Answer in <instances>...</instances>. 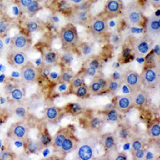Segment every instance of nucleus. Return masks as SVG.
<instances>
[{
  "label": "nucleus",
  "instance_id": "b1692460",
  "mask_svg": "<svg viewBox=\"0 0 160 160\" xmlns=\"http://www.w3.org/2000/svg\"><path fill=\"white\" fill-rule=\"evenodd\" d=\"M25 95L26 92L24 88L18 87V86H17L16 88L9 94L11 100L15 101V102H21V101H22L25 98Z\"/></svg>",
  "mask_w": 160,
  "mask_h": 160
},
{
  "label": "nucleus",
  "instance_id": "39448f33",
  "mask_svg": "<svg viewBox=\"0 0 160 160\" xmlns=\"http://www.w3.org/2000/svg\"><path fill=\"white\" fill-rule=\"evenodd\" d=\"M29 128L24 122H17L11 126L8 131V137L14 140L24 142L28 138Z\"/></svg>",
  "mask_w": 160,
  "mask_h": 160
},
{
  "label": "nucleus",
  "instance_id": "09e8293b",
  "mask_svg": "<svg viewBox=\"0 0 160 160\" xmlns=\"http://www.w3.org/2000/svg\"><path fill=\"white\" fill-rule=\"evenodd\" d=\"M17 87L16 84L15 82H7L4 86V90H5V93L7 95H9L10 93L13 91V90L15 89V88Z\"/></svg>",
  "mask_w": 160,
  "mask_h": 160
},
{
  "label": "nucleus",
  "instance_id": "1a4fd4ad",
  "mask_svg": "<svg viewBox=\"0 0 160 160\" xmlns=\"http://www.w3.org/2000/svg\"><path fill=\"white\" fill-rule=\"evenodd\" d=\"M20 76L22 82L25 83H33L38 78V71L35 66L28 61L21 68Z\"/></svg>",
  "mask_w": 160,
  "mask_h": 160
},
{
  "label": "nucleus",
  "instance_id": "37998d69",
  "mask_svg": "<svg viewBox=\"0 0 160 160\" xmlns=\"http://www.w3.org/2000/svg\"><path fill=\"white\" fill-rule=\"evenodd\" d=\"M147 150L145 148H142L141 149L138 150L136 151H134L132 152V155H133V158L135 160L137 159H144L146 155V152H147Z\"/></svg>",
  "mask_w": 160,
  "mask_h": 160
},
{
  "label": "nucleus",
  "instance_id": "a18cd8bd",
  "mask_svg": "<svg viewBox=\"0 0 160 160\" xmlns=\"http://www.w3.org/2000/svg\"><path fill=\"white\" fill-rule=\"evenodd\" d=\"M34 0H18V8H19L20 11L24 12L25 10L31 5V3Z\"/></svg>",
  "mask_w": 160,
  "mask_h": 160
},
{
  "label": "nucleus",
  "instance_id": "9b49d317",
  "mask_svg": "<svg viewBox=\"0 0 160 160\" xmlns=\"http://www.w3.org/2000/svg\"><path fill=\"white\" fill-rule=\"evenodd\" d=\"M123 4L122 0H108L104 8L103 15L106 18H114L122 12Z\"/></svg>",
  "mask_w": 160,
  "mask_h": 160
},
{
  "label": "nucleus",
  "instance_id": "0eeeda50",
  "mask_svg": "<svg viewBox=\"0 0 160 160\" xmlns=\"http://www.w3.org/2000/svg\"><path fill=\"white\" fill-rule=\"evenodd\" d=\"M145 36L154 41L160 34V18L157 15H153L145 22Z\"/></svg>",
  "mask_w": 160,
  "mask_h": 160
},
{
  "label": "nucleus",
  "instance_id": "f3484780",
  "mask_svg": "<svg viewBox=\"0 0 160 160\" xmlns=\"http://www.w3.org/2000/svg\"><path fill=\"white\" fill-rule=\"evenodd\" d=\"M73 134L72 128L70 127L68 128H64L62 129H60L58 132L56 133V135H55L54 138L52 139V144L54 147V150L55 151H59V148L63 142L64 140L68 138L69 135Z\"/></svg>",
  "mask_w": 160,
  "mask_h": 160
},
{
  "label": "nucleus",
  "instance_id": "3c124183",
  "mask_svg": "<svg viewBox=\"0 0 160 160\" xmlns=\"http://www.w3.org/2000/svg\"><path fill=\"white\" fill-rule=\"evenodd\" d=\"M62 61H63V62H65L67 65H68V64H69L70 62L72 61V56H71L70 54H66L65 55H63V57H62Z\"/></svg>",
  "mask_w": 160,
  "mask_h": 160
},
{
  "label": "nucleus",
  "instance_id": "412c9836",
  "mask_svg": "<svg viewBox=\"0 0 160 160\" xmlns=\"http://www.w3.org/2000/svg\"><path fill=\"white\" fill-rule=\"evenodd\" d=\"M102 145L106 151H111L116 148V137L115 133L106 134L102 139Z\"/></svg>",
  "mask_w": 160,
  "mask_h": 160
},
{
  "label": "nucleus",
  "instance_id": "f257e3e1",
  "mask_svg": "<svg viewBox=\"0 0 160 160\" xmlns=\"http://www.w3.org/2000/svg\"><path fill=\"white\" fill-rule=\"evenodd\" d=\"M98 143V138L94 135L79 140L76 148L77 158L80 160H91L94 158L95 150Z\"/></svg>",
  "mask_w": 160,
  "mask_h": 160
},
{
  "label": "nucleus",
  "instance_id": "393cba45",
  "mask_svg": "<svg viewBox=\"0 0 160 160\" xmlns=\"http://www.w3.org/2000/svg\"><path fill=\"white\" fill-rule=\"evenodd\" d=\"M38 141L42 148H48V146L52 143V138H51V135L49 134L48 130H44L41 132Z\"/></svg>",
  "mask_w": 160,
  "mask_h": 160
},
{
  "label": "nucleus",
  "instance_id": "aec40b11",
  "mask_svg": "<svg viewBox=\"0 0 160 160\" xmlns=\"http://www.w3.org/2000/svg\"><path fill=\"white\" fill-rule=\"evenodd\" d=\"M58 53L52 50H49L47 52H45L42 55V62L44 66H48L51 67L54 66L58 62Z\"/></svg>",
  "mask_w": 160,
  "mask_h": 160
},
{
  "label": "nucleus",
  "instance_id": "ea45409f",
  "mask_svg": "<svg viewBox=\"0 0 160 160\" xmlns=\"http://www.w3.org/2000/svg\"><path fill=\"white\" fill-rule=\"evenodd\" d=\"M82 106L78 102H72L67 107V111L71 113V115H78L80 112H82Z\"/></svg>",
  "mask_w": 160,
  "mask_h": 160
},
{
  "label": "nucleus",
  "instance_id": "dca6fc26",
  "mask_svg": "<svg viewBox=\"0 0 160 160\" xmlns=\"http://www.w3.org/2000/svg\"><path fill=\"white\" fill-rule=\"evenodd\" d=\"M131 98H132L134 107L143 108L148 104V99H149V95L144 90H142L140 88V89L137 90L134 92H131Z\"/></svg>",
  "mask_w": 160,
  "mask_h": 160
},
{
  "label": "nucleus",
  "instance_id": "7ed1b4c3",
  "mask_svg": "<svg viewBox=\"0 0 160 160\" xmlns=\"http://www.w3.org/2000/svg\"><path fill=\"white\" fill-rule=\"evenodd\" d=\"M123 17L127 23L130 26H141L144 22L142 11L139 5L131 2L123 8Z\"/></svg>",
  "mask_w": 160,
  "mask_h": 160
},
{
  "label": "nucleus",
  "instance_id": "4d7b16f0",
  "mask_svg": "<svg viewBox=\"0 0 160 160\" xmlns=\"http://www.w3.org/2000/svg\"><path fill=\"white\" fill-rule=\"evenodd\" d=\"M4 41L3 39H2V38H0V54L2 52V51H3L4 49Z\"/></svg>",
  "mask_w": 160,
  "mask_h": 160
},
{
  "label": "nucleus",
  "instance_id": "2eb2a0df",
  "mask_svg": "<svg viewBox=\"0 0 160 160\" xmlns=\"http://www.w3.org/2000/svg\"><path fill=\"white\" fill-rule=\"evenodd\" d=\"M134 107L131 95H118L115 98V108L120 112H127Z\"/></svg>",
  "mask_w": 160,
  "mask_h": 160
},
{
  "label": "nucleus",
  "instance_id": "49530a36",
  "mask_svg": "<svg viewBox=\"0 0 160 160\" xmlns=\"http://www.w3.org/2000/svg\"><path fill=\"white\" fill-rule=\"evenodd\" d=\"M95 78H96V80L99 83L100 87L102 88V91H105V90L108 89V79H106L102 76H96Z\"/></svg>",
  "mask_w": 160,
  "mask_h": 160
},
{
  "label": "nucleus",
  "instance_id": "c9c22d12",
  "mask_svg": "<svg viewBox=\"0 0 160 160\" xmlns=\"http://www.w3.org/2000/svg\"><path fill=\"white\" fill-rule=\"evenodd\" d=\"M79 51L83 56H89L94 51V47L92 44L89 43V42H83L80 45Z\"/></svg>",
  "mask_w": 160,
  "mask_h": 160
},
{
  "label": "nucleus",
  "instance_id": "473e14b6",
  "mask_svg": "<svg viewBox=\"0 0 160 160\" xmlns=\"http://www.w3.org/2000/svg\"><path fill=\"white\" fill-rule=\"evenodd\" d=\"M89 125L91 129H92L93 131H98L102 128V125H103V120L98 116L93 117L90 120Z\"/></svg>",
  "mask_w": 160,
  "mask_h": 160
},
{
  "label": "nucleus",
  "instance_id": "f03ea898",
  "mask_svg": "<svg viewBox=\"0 0 160 160\" xmlns=\"http://www.w3.org/2000/svg\"><path fill=\"white\" fill-rule=\"evenodd\" d=\"M58 37L65 49H73L78 46L79 37L75 24L68 23L60 30Z\"/></svg>",
  "mask_w": 160,
  "mask_h": 160
},
{
  "label": "nucleus",
  "instance_id": "e433bc0d",
  "mask_svg": "<svg viewBox=\"0 0 160 160\" xmlns=\"http://www.w3.org/2000/svg\"><path fill=\"white\" fill-rule=\"evenodd\" d=\"M102 66V61L98 57H94V58H91L88 62L87 64V68H91V69H94L95 71H98L101 68Z\"/></svg>",
  "mask_w": 160,
  "mask_h": 160
},
{
  "label": "nucleus",
  "instance_id": "58836bf2",
  "mask_svg": "<svg viewBox=\"0 0 160 160\" xmlns=\"http://www.w3.org/2000/svg\"><path fill=\"white\" fill-rule=\"evenodd\" d=\"M120 86H121V81L110 78V79H108V89L107 90L111 93H115L119 89Z\"/></svg>",
  "mask_w": 160,
  "mask_h": 160
},
{
  "label": "nucleus",
  "instance_id": "423d86ee",
  "mask_svg": "<svg viewBox=\"0 0 160 160\" xmlns=\"http://www.w3.org/2000/svg\"><path fill=\"white\" fill-rule=\"evenodd\" d=\"M152 42L153 41L146 36L135 38L132 41L133 52L137 57L146 56L152 49Z\"/></svg>",
  "mask_w": 160,
  "mask_h": 160
},
{
  "label": "nucleus",
  "instance_id": "72a5a7b5",
  "mask_svg": "<svg viewBox=\"0 0 160 160\" xmlns=\"http://www.w3.org/2000/svg\"><path fill=\"white\" fill-rule=\"evenodd\" d=\"M11 27V22L8 18L4 17H0V36L5 35L9 31Z\"/></svg>",
  "mask_w": 160,
  "mask_h": 160
},
{
  "label": "nucleus",
  "instance_id": "79ce46f5",
  "mask_svg": "<svg viewBox=\"0 0 160 160\" xmlns=\"http://www.w3.org/2000/svg\"><path fill=\"white\" fill-rule=\"evenodd\" d=\"M89 91L92 94H95V95L98 94V93L102 91V88L100 87L99 83H98V82L96 80V78H94V80L91 82V85L89 86Z\"/></svg>",
  "mask_w": 160,
  "mask_h": 160
},
{
  "label": "nucleus",
  "instance_id": "f8f14e48",
  "mask_svg": "<svg viewBox=\"0 0 160 160\" xmlns=\"http://www.w3.org/2000/svg\"><path fill=\"white\" fill-rule=\"evenodd\" d=\"M123 80L126 85L128 86L131 91V93L140 89L142 85L139 74H138L136 71H131V70L124 74Z\"/></svg>",
  "mask_w": 160,
  "mask_h": 160
},
{
  "label": "nucleus",
  "instance_id": "a878e982",
  "mask_svg": "<svg viewBox=\"0 0 160 160\" xmlns=\"http://www.w3.org/2000/svg\"><path fill=\"white\" fill-rule=\"evenodd\" d=\"M105 116L107 120L111 122H118L120 119L119 111L115 108H111V109H108V111H106Z\"/></svg>",
  "mask_w": 160,
  "mask_h": 160
},
{
  "label": "nucleus",
  "instance_id": "6e6d98bb",
  "mask_svg": "<svg viewBox=\"0 0 160 160\" xmlns=\"http://www.w3.org/2000/svg\"><path fill=\"white\" fill-rule=\"evenodd\" d=\"M148 2L154 8H158L160 5V0H148Z\"/></svg>",
  "mask_w": 160,
  "mask_h": 160
},
{
  "label": "nucleus",
  "instance_id": "20e7f679",
  "mask_svg": "<svg viewBox=\"0 0 160 160\" xmlns=\"http://www.w3.org/2000/svg\"><path fill=\"white\" fill-rule=\"evenodd\" d=\"M140 78L146 88H154L159 82V69L156 66H147L141 73Z\"/></svg>",
  "mask_w": 160,
  "mask_h": 160
},
{
  "label": "nucleus",
  "instance_id": "7c9ffc66",
  "mask_svg": "<svg viewBox=\"0 0 160 160\" xmlns=\"http://www.w3.org/2000/svg\"><path fill=\"white\" fill-rule=\"evenodd\" d=\"M89 87H88L87 85L83 84V85L80 86L78 88H77L76 89H75L73 91V93L76 95L77 97L81 98H84L86 97H88V95H89Z\"/></svg>",
  "mask_w": 160,
  "mask_h": 160
},
{
  "label": "nucleus",
  "instance_id": "6ab92c4d",
  "mask_svg": "<svg viewBox=\"0 0 160 160\" xmlns=\"http://www.w3.org/2000/svg\"><path fill=\"white\" fill-rule=\"evenodd\" d=\"M63 115L62 108H57L55 106L48 107L45 111V117L48 122L51 123H56L59 121L61 117Z\"/></svg>",
  "mask_w": 160,
  "mask_h": 160
},
{
  "label": "nucleus",
  "instance_id": "8fccbe9b",
  "mask_svg": "<svg viewBox=\"0 0 160 160\" xmlns=\"http://www.w3.org/2000/svg\"><path fill=\"white\" fill-rule=\"evenodd\" d=\"M50 73H51V67H48V66H44L43 69L42 71V75L45 78H48L49 77Z\"/></svg>",
  "mask_w": 160,
  "mask_h": 160
},
{
  "label": "nucleus",
  "instance_id": "c756f323",
  "mask_svg": "<svg viewBox=\"0 0 160 160\" xmlns=\"http://www.w3.org/2000/svg\"><path fill=\"white\" fill-rule=\"evenodd\" d=\"M56 8L57 11L58 12H61L62 14H68V12H72L71 4L67 0H60L57 4Z\"/></svg>",
  "mask_w": 160,
  "mask_h": 160
},
{
  "label": "nucleus",
  "instance_id": "4be33fe9",
  "mask_svg": "<svg viewBox=\"0 0 160 160\" xmlns=\"http://www.w3.org/2000/svg\"><path fill=\"white\" fill-rule=\"evenodd\" d=\"M24 148L28 154L32 155V154H36L42 148H41L38 141H35V140L28 138L26 141H24Z\"/></svg>",
  "mask_w": 160,
  "mask_h": 160
},
{
  "label": "nucleus",
  "instance_id": "603ef678",
  "mask_svg": "<svg viewBox=\"0 0 160 160\" xmlns=\"http://www.w3.org/2000/svg\"><path fill=\"white\" fill-rule=\"evenodd\" d=\"M144 159H155V155L153 152H151V151H148L147 150V152H146V155Z\"/></svg>",
  "mask_w": 160,
  "mask_h": 160
},
{
  "label": "nucleus",
  "instance_id": "13d9d810",
  "mask_svg": "<svg viewBox=\"0 0 160 160\" xmlns=\"http://www.w3.org/2000/svg\"><path fill=\"white\" fill-rule=\"evenodd\" d=\"M2 122H2V119H0V125H1V124H2Z\"/></svg>",
  "mask_w": 160,
  "mask_h": 160
},
{
  "label": "nucleus",
  "instance_id": "5701e85b",
  "mask_svg": "<svg viewBox=\"0 0 160 160\" xmlns=\"http://www.w3.org/2000/svg\"><path fill=\"white\" fill-rule=\"evenodd\" d=\"M148 134L150 137L154 139H159L160 137V122L159 120H155L150 124L148 128Z\"/></svg>",
  "mask_w": 160,
  "mask_h": 160
},
{
  "label": "nucleus",
  "instance_id": "5fc2aeb1",
  "mask_svg": "<svg viewBox=\"0 0 160 160\" xmlns=\"http://www.w3.org/2000/svg\"><path fill=\"white\" fill-rule=\"evenodd\" d=\"M115 160H126L128 159V156L124 153H118L117 156L115 158Z\"/></svg>",
  "mask_w": 160,
  "mask_h": 160
},
{
  "label": "nucleus",
  "instance_id": "6e6552de",
  "mask_svg": "<svg viewBox=\"0 0 160 160\" xmlns=\"http://www.w3.org/2000/svg\"><path fill=\"white\" fill-rule=\"evenodd\" d=\"M88 25H90V29L93 35L97 36L104 35L108 30V19L104 15H98L91 18Z\"/></svg>",
  "mask_w": 160,
  "mask_h": 160
},
{
  "label": "nucleus",
  "instance_id": "ddd939ff",
  "mask_svg": "<svg viewBox=\"0 0 160 160\" xmlns=\"http://www.w3.org/2000/svg\"><path fill=\"white\" fill-rule=\"evenodd\" d=\"M8 62L13 67L22 68L28 62V55L24 51H11L8 56Z\"/></svg>",
  "mask_w": 160,
  "mask_h": 160
},
{
  "label": "nucleus",
  "instance_id": "2f4dec72",
  "mask_svg": "<svg viewBox=\"0 0 160 160\" xmlns=\"http://www.w3.org/2000/svg\"><path fill=\"white\" fill-rule=\"evenodd\" d=\"M13 113L18 118L24 119L27 117V108L22 104H18L13 108Z\"/></svg>",
  "mask_w": 160,
  "mask_h": 160
},
{
  "label": "nucleus",
  "instance_id": "c03bdc74",
  "mask_svg": "<svg viewBox=\"0 0 160 160\" xmlns=\"http://www.w3.org/2000/svg\"><path fill=\"white\" fill-rule=\"evenodd\" d=\"M91 6V2H90V1H85V2H82L81 4H78V5L75 6V10H76V11H90Z\"/></svg>",
  "mask_w": 160,
  "mask_h": 160
},
{
  "label": "nucleus",
  "instance_id": "a211bd4d",
  "mask_svg": "<svg viewBox=\"0 0 160 160\" xmlns=\"http://www.w3.org/2000/svg\"><path fill=\"white\" fill-rule=\"evenodd\" d=\"M78 142H79L78 138L75 135L71 134L64 140L58 151L62 153V155H68L70 152L76 149Z\"/></svg>",
  "mask_w": 160,
  "mask_h": 160
},
{
  "label": "nucleus",
  "instance_id": "864d4df0",
  "mask_svg": "<svg viewBox=\"0 0 160 160\" xmlns=\"http://www.w3.org/2000/svg\"><path fill=\"white\" fill-rule=\"evenodd\" d=\"M98 71H95L94 69H91V68H87L85 71V74L88 75H90V76H95L96 75V73Z\"/></svg>",
  "mask_w": 160,
  "mask_h": 160
},
{
  "label": "nucleus",
  "instance_id": "cd10ccee",
  "mask_svg": "<svg viewBox=\"0 0 160 160\" xmlns=\"http://www.w3.org/2000/svg\"><path fill=\"white\" fill-rule=\"evenodd\" d=\"M117 135L118 138L121 140H128L129 138L130 135H131V131L130 128L127 125H120L117 129Z\"/></svg>",
  "mask_w": 160,
  "mask_h": 160
},
{
  "label": "nucleus",
  "instance_id": "9d476101",
  "mask_svg": "<svg viewBox=\"0 0 160 160\" xmlns=\"http://www.w3.org/2000/svg\"><path fill=\"white\" fill-rule=\"evenodd\" d=\"M30 48V41L25 33L20 32L14 36L11 40V51H24L25 52Z\"/></svg>",
  "mask_w": 160,
  "mask_h": 160
},
{
  "label": "nucleus",
  "instance_id": "de8ad7c7",
  "mask_svg": "<svg viewBox=\"0 0 160 160\" xmlns=\"http://www.w3.org/2000/svg\"><path fill=\"white\" fill-rule=\"evenodd\" d=\"M12 152L10 150L5 149L0 153V159L6 160V159H10L12 158Z\"/></svg>",
  "mask_w": 160,
  "mask_h": 160
},
{
  "label": "nucleus",
  "instance_id": "4468645a",
  "mask_svg": "<svg viewBox=\"0 0 160 160\" xmlns=\"http://www.w3.org/2000/svg\"><path fill=\"white\" fill-rule=\"evenodd\" d=\"M91 15L90 11H76L74 10V11L71 13L70 19L73 24H78V25L86 26L88 25L91 19Z\"/></svg>",
  "mask_w": 160,
  "mask_h": 160
},
{
  "label": "nucleus",
  "instance_id": "f704fd0d",
  "mask_svg": "<svg viewBox=\"0 0 160 160\" xmlns=\"http://www.w3.org/2000/svg\"><path fill=\"white\" fill-rule=\"evenodd\" d=\"M71 89L72 91H74L75 89H76L77 88L80 87L84 84V77L83 75H76L74 76V78H72L71 82Z\"/></svg>",
  "mask_w": 160,
  "mask_h": 160
},
{
  "label": "nucleus",
  "instance_id": "c85d7f7f",
  "mask_svg": "<svg viewBox=\"0 0 160 160\" xmlns=\"http://www.w3.org/2000/svg\"><path fill=\"white\" fill-rule=\"evenodd\" d=\"M144 146H145V141H144L142 138H141V137H135V138H132L131 142V153L144 148Z\"/></svg>",
  "mask_w": 160,
  "mask_h": 160
},
{
  "label": "nucleus",
  "instance_id": "bb28decb",
  "mask_svg": "<svg viewBox=\"0 0 160 160\" xmlns=\"http://www.w3.org/2000/svg\"><path fill=\"white\" fill-rule=\"evenodd\" d=\"M75 75L73 71L71 69H65L62 71L58 77V80L60 82H63V83H71V80L74 78Z\"/></svg>",
  "mask_w": 160,
  "mask_h": 160
},
{
  "label": "nucleus",
  "instance_id": "4c0bfd02",
  "mask_svg": "<svg viewBox=\"0 0 160 160\" xmlns=\"http://www.w3.org/2000/svg\"><path fill=\"white\" fill-rule=\"evenodd\" d=\"M39 9H40V4H39V2H38V0H34V1L31 3V5H30L29 7L25 10L24 12H25L26 14H28V15L32 16V15H35V13L38 12V11Z\"/></svg>",
  "mask_w": 160,
  "mask_h": 160
},
{
  "label": "nucleus",
  "instance_id": "a19ab883",
  "mask_svg": "<svg viewBox=\"0 0 160 160\" xmlns=\"http://www.w3.org/2000/svg\"><path fill=\"white\" fill-rule=\"evenodd\" d=\"M27 27V31L29 33H34L37 31L39 28V24L36 20H30L26 24Z\"/></svg>",
  "mask_w": 160,
  "mask_h": 160
}]
</instances>
